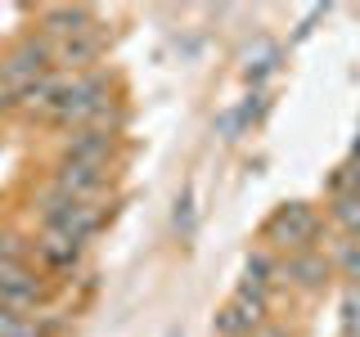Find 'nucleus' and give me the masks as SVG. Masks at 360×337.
Listing matches in <instances>:
<instances>
[{
  "instance_id": "f257e3e1",
  "label": "nucleus",
  "mask_w": 360,
  "mask_h": 337,
  "mask_svg": "<svg viewBox=\"0 0 360 337\" xmlns=\"http://www.w3.org/2000/svg\"><path fill=\"white\" fill-rule=\"evenodd\" d=\"M320 230H324V220L311 202H284V207H275L270 220L262 225V239L275 247V252L297 256V252H315Z\"/></svg>"
},
{
  "instance_id": "f03ea898",
  "label": "nucleus",
  "mask_w": 360,
  "mask_h": 337,
  "mask_svg": "<svg viewBox=\"0 0 360 337\" xmlns=\"http://www.w3.org/2000/svg\"><path fill=\"white\" fill-rule=\"evenodd\" d=\"M41 220H45V230H54V234H63V239L86 247L99 230H104L108 211L99 207V202H77V198H63V194L50 189V194L41 198Z\"/></svg>"
},
{
  "instance_id": "7ed1b4c3",
  "label": "nucleus",
  "mask_w": 360,
  "mask_h": 337,
  "mask_svg": "<svg viewBox=\"0 0 360 337\" xmlns=\"http://www.w3.org/2000/svg\"><path fill=\"white\" fill-rule=\"evenodd\" d=\"M54 72V41L45 37H27L0 59V86H9L14 95H22L27 86H37L41 77Z\"/></svg>"
},
{
  "instance_id": "20e7f679",
  "label": "nucleus",
  "mask_w": 360,
  "mask_h": 337,
  "mask_svg": "<svg viewBox=\"0 0 360 337\" xmlns=\"http://www.w3.org/2000/svg\"><path fill=\"white\" fill-rule=\"evenodd\" d=\"M45 301V279L27 261L0 256V306L5 310H37Z\"/></svg>"
},
{
  "instance_id": "39448f33",
  "label": "nucleus",
  "mask_w": 360,
  "mask_h": 337,
  "mask_svg": "<svg viewBox=\"0 0 360 337\" xmlns=\"http://www.w3.org/2000/svg\"><path fill=\"white\" fill-rule=\"evenodd\" d=\"M104 50H108V32L95 22V27L77 32V37H68V41H54V67H63L68 77L95 72V63L104 59Z\"/></svg>"
},
{
  "instance_id": "423d86ee",
  "label": "nucleus",
  "mask_w": 360,
  "mask_h": 337,
  "mask_svg": "<svg viewBox=\"0 0 360 337\" xmlns=\"http://www.w3.org/2000/svg\"><path fill=\"white\" fill-rule=\"evenodd\" d=\"M50 189L63 194V198H77V202H99V194L108 189V166H90V162H68V157H59Z\"/></svg>"
},
{
  "instance_id": "0eeeda50",
  "label": "nucleus",
  "mask_w": 360,
  "mask_h": 337,
  "mask_svg": "<svg viewBox=\"0 0 360 337\" xmlns=\"http://www.w3.org/2000/svg\"><path fill=\"white\" fill-rule=\"evenodd\" d=\"M117 153V131L112 126H77L63 144L68 162H90V166H108Z\"/></svg>"
},
{
  "instance_id": "6e6552de",
  "label": "nucleus",
  "mask_w": 360,
  "mask_h": 337,
  "mask_svg": "<svg viewBox=\"0 0 360 337\" xmlns=\"http://www.w3.org/2000/svg\"><path fill=\"white\" fill-rule=\"evenodd\" d=\"M99 14L90 5H45L41 9V37L45 41H68V37H77V32H86V27H95Z\"/></svg>"
},
{
  "instance_id": "1a4fd4ad",
  "label": "nucleus",
  "mask_w": 360,
  "mask_h": 337,
  "mask_svg": "<svg viewBox=\"0 0 360 337\" xmlns=\"http://www.w3.org/2000/svg\"><path fill=\"white\" fill-rule=\"evenodd\" d=\"M82 256H86L82 243L63 239V234H54V230H41V239H37V261L50 270V275H72V270L82 265Z\"/></svg>"
},
{
  "instance_id": "9d476101",
  "label": "nucleus",
  "mask_w": 360,
  "mask_h": 337,
  "mask_svg": "<svg viewBox=\"0 0 360 337\" xmlns=\"http://www.w3.org/2000/svg\"><path fill=\"white\" fill-rule=\"evenodd\" d=\"M275 279H288L292 288H324L329 284V261H324L320 252H297V256H288L284 265L275 270Z\"/></svg>"
},
{
  "instance_id": "9b49d317",
  "label": "nucleus",
  "mask_w": 360,
  "mask_h": 337,
  "mask_svg": "<svg viewBox=\"0 0 360 337\" xmlns=\"http://www.w3.org/2000/svg\"><path fill=\"white\" fill-rule=\"evenodd\" d=\"M0 337H50V324H41L32 310H5L0 306Z\"/></svg>"
},
{
  "instance_id": "f8f14e48",
  "label": "nucleus",
  "mask_w": 360,
  "mask_h": 337,
  "mask_svg": "<svg viewBox=\"0 0 360 337\" xmlns=\"http://www.w3.org/2000/svg\"><path fill=\"white\" fill-rule=\"evenodd\" d=\"M275 63H279V50L270 41H257V59H248L243 63V81L248 86H262L270 72H275Z\"/></svg>"
},
{
  "instance_id": "ddd939ff",
  "label": "nucleus",
  "mask_w": 360,
  "mask_h": 337,
  "mask_svg": "<svg viewBox=\"0 0 360 337\" xmlns=\"http://www.w3.org/2000/svg\"><path fill=\"white\" fill-rule=\"evenodd\" d=\"M212 329H217V337H252V329L243 324V315L225 301V306L217 310V319H212Z\"/></svg>"
},
{
  "instance_id": "4468645a",
  "label": "nucleus",
  "mask_w": 360,
  "mask_h": 337,
  "mask_svg": "<svg viewBox=\"0 0 360 337\" xmlns=\"http://www.w3.org/2000/svg\"><path fill=\"white\" fill-rule=\"evenodd\" d=\"M333 220L342 225L347 234H360V198H356V194H338V202H333Z\"/></svg>"
},
{
  "instance_id": "2eb2a0df",
  "label": "nucleus",
  "mask_w": 360,
  "mask_h": 337,
  "mask_svg": "<svg viewBox=\"0 0 360 337\" xmlns=\"http://www.w3.org/2000/svg\"><path fill=\"white\" fill-rule=\"evenodd\" d=\"M172 220H176L180 234H194V189H189V185H185V194L176 198V216Z\"/></svg>"
},
{
  "instance_id": "dca6fc26",
  "label": "nucleus",
  "mask_w": 360,
  "mask_h": 337,
  "mask_svg": "<svg viewBox=\"0 0 360 337\" xmlns=\"http://www.w3.org/2000/svg\"><path fill=\"white\" fill-rule=\"evenodd\" d=\"M262 337H284V333H279V329H266V333H262Z\"/></svg>"
}]
</instances>
